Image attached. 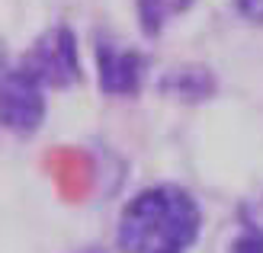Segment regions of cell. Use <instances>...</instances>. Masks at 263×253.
Listing matches in <instances>:
<instances>
[{"label": "cell", "instance_id": "ba28073f", "mask_svg": "<svg viewBox=\"0 0 263 253\" xmlns=\"http://www.w3.org/2000/svg\"><path fill=\"white\" fill-rule=\"evenodd\" d=\"M234 10H238L247 23L263 26V0H234Z\"/></svg>", "mask_w": 263, "mask_h": 253}, {"label": "cell", "instance_id": "8992f818", "mask_svg": "<svg viewBox=\"0 0 263 253\" xmlns=\"http://www.w3.org/2000/svg\"><path fill=\"white\" fill-rule=\"evenodd\" d=\"M196 0H135V13H138V23H141V32L144 35H161V29L183 16L186 10H193Z\"/></svg>", "mask_w": 263, "mask_h": 253}, {"label": "cell", "instance_id": "9c48e42d", "mask_svg": "<svg viewBox=\"0 0 263 253\" xmlns=\"http://www.w3.org/2000/svg\"><path fill=\"white\" fill-rule=\"evenodd\" d=\"M244 228H254V231L263 234V202L260 205H251V208L244 211Z\"/></svg>", "mask_w": 263, "mask_h": 253}, {"label": "cell", "instance_id": "8fae6325", "mask_svg": "<svg viewBox=\"0 0 263 253\" xmlns=\"http://www.w3.org/2000/svg\"><path fill=\"white\" fill-rule=\"evenodd\" d=\"M81 253H106L103 247H87V250H81Z\"/></svg>", "mask_w": 263, "mask_h": 253}, {"label": "cell", "instance_id": "52a82bcc", "mask_svg": "<svg viewBox=\"0 0 263 253\" xmlns=\"http://www.w3.org/2000/svg\"><path fill=\"white\" fill-rule=\"evenodd\" d=\"M231 253H263V234L254 228H244L231 241Z\"/></svg>", "mask_w": 263, "mask_h": 253}, {"label": "cell", "instance_id": "30bf717a", "mask_svg": "<svg viewBox=\"0 0 263 253\" xmlns=\"http://www.w3.org/2000/svg\"><path fill=\"white\" fill-rule=\"evenodd\" d=\"M4 64H7V42L0 38V71H4Z\"/></svg>", "mask_w": 263, "mask_h": 253}, {"label": "cell", "instance_id": "6da1fadb", "mask_svg": "<svg viewBox=\"0 0 263 253\" xmlns=\"http://www.w3.org/2000/svg\"><path fill=\"white\" fill-rule=\"evenodd\" d=\"M202 208L183 186L161 183L128 199L116 244L122 253H186L199 241Z\"/></svg>", "mask_w": 263, "mask_h": 253}, {"label": "cell", "instance_id": "7a4b0ae2", "mask_svg": "<svg viewBox=\"0 0 263 253\" xmlns=\"http://www.w3.org/2000/svg\"><path fill=\"white\" fill-rule=\"evenodd\" d=\"M20 68L32 77L42 90H68L84 81L81 51H77V35L71 26H48V29L29 45Z\"/></svg>", "mask_w": 263, "mask_h": 253}, {"label": "cell", "instance_id": "277c9868", "mask_svg": "<svg viewBox=\"0 0 263 253\" xmlns=\"http://www.w3.org/2000/svg\"><path fill=\"white\" fill-rule=\"evenodd\" d=\"M97 68H100V90L106 96H135L144 84L148 61L135 48L97 42Z\"/></svg>", "mask_w": 263, "mask_h": 253}, {"label": "cell", "instance_id": "3957f363", "mask_svg": "<svg viewBox=\"0 0 263 253\" xmlns=\"http://www.w3.org/2000/svg\"><path fill=\"white\" fill-rule=\"evenodd\" d=\"M45 90L23 68L0 71V125L13 135H35L45 122Z\"/></svg>", "mask_w": 263, "mask_h": 253}, {"label": "cell", "instance_id": "5b68a950", "mask_svg": "<svg viewBox=\"0 0 263 253\" xmlns=\"http://www.w3.org/2000/svg\"><path fill=\"white\" fill-rule=\"evenodd\" d=\"M164 93L186 103H202L205 96L215 93V74L209 68H199V64H186V68H174L164 74V81L157 84Z\"/></svg>", "mask_w": 263, "mask_h": 253}]
</instances>
